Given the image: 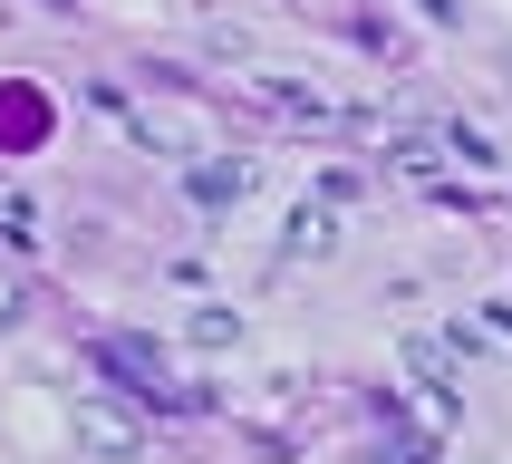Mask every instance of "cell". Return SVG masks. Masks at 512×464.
<instances>
[{
  "label": "cell",
  "instance_id": "obj_5",
  "mask_svg": "<svg viewBox=\"0 0 512 464\" xmlns=\"http://www.w3.org/2000/svg\"><path fill=\"white\" fill-rule=\"evenodd\" d=\"M0 252H39V203L0 194Z\"/></svg>",
  "mask_w": 512,
  "mask_h": 464
},
{
  "label": "cell",
  "instance_id": "obj_4",
  "mask_svg": "<svg viewBox=\"0 0 512 464\" xmlns=\"http://www.w3.org/2000/svg\"><path fill=\"white\" fill-rule=\"evenodd\" d=\"M184 339H194V348H242V310H223V300H203V310L184 319Z\"/></svg>",
  "mask_w": 512,
  "mask_h": 464
},
{
  "label": "cell",
  "instance_id": "obj_3",
  "mask_svg": "<svg viewBox=\"0 0 512 464\" xmlns=\"http://www.w3.org/2000/svg\"><path fill=\"white\" fill-rule=\"evenodd\" d=\"M184 184H194V203H203V213H232V203L252 194V165H242V155H203Z\"/></svg>",
  "mask_w": 512,
  "mask_h": 464
},
{
  "label": "cell",
  "instance_id": "obj_2",
  "mask_svg": "<svg viewBox=\"0 0 512 464\" xmlns=\"http://www.w3.org/2000/svg\"><path fill=\"white\" fill-rule=\"evenodd\" d=\"M281 252H290V261H319V252H339V203H329V194H319V203H300V213L281 223Z\"/></svg>",
  "mask_w": 512,
  "mask_h": 464
},
{
  "label": "cell",
  "instance_id": "obj_7",
  "mask_svg": "<svg viewBox=\"0 0 512 464\" xmlns=\"http://www.w3.org/2000/svg\"><path fill=\"white\" fill-rule=\"evenodd\" d=\"M387 155H397L406 174H445V136H397Z\"/></svg>",
  "mask_w": 512,
  "mask_h": 464
},
{
  "label": "cell",
  "instance_id": "obj_1",
  "mask_svg": "<svg viewBox=\"0 0 512 464\" xmlns=\"http://www.w3.org/2000/svg\"><path fill=\"white\" fill-rule=\"evenodd\" d=\"M68 426H78V445H87V455H107V464L145 455V426H136V416H126L116 397H78V416H68Z\"/></svg>",
  "mask_w": 512,
  "mask_h": 464
},
{
  "label": "cell",
  "instance_id": "obj_6",
  "mask_svg": "<svg viewBox=\"0 0 512 464\" xmlns=\"http://www.w3.org/2000/svg\"><path fill=\"white\" fill-rule=\"evenodd\" d=\"M406 368L426 377V387H455V348L445 339H406Z\"/></svg>",
  "mask_w": 512,
  "mask_h": 464
}]
</instances>
